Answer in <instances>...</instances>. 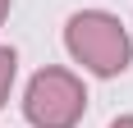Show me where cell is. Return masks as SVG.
I'll return each mask as SVG.
<instances>
[{
    "label": "cell",
    "mask_w": 133,
    "mask_h": 128,
    "mask_svg": "<svg viewBox=\"0 0 133 128\" xmlns=\"http://www.w3.org/2000/svg\"><path fill=\"white\" fill-rule=\"evenodd\" d=\"M14 69H18L14 46H0V105H5V96H9V87H14Z\"/></svg>",
    "instance_id": "3"
},
{
    "label": "cell",
    "mask_w": 133,
    "mask_h": 128,
    "mask_svg": "<svg viewBox=\"0 0 133 128\" xmlns=\"http://www.w3.org/2000/svg\"><path fill=\"white\" fill-rule=\"evenodd\" d=\"M5 14H9V0H0V23H5Z\"/></svg>",
    "instance_id": "5"
},
{
    "label": "cell",
    "mask_w": 133,
    "mask_h": 128,
    "mask_svg": "<svg viewBox=\"0 0 133 128\" xmlns=\"http://www.w3.org/2000/svg\"><path fill=\"white\" fill-rule=\"evenodd\" d=\"M64 46H69V55H74L83 69H92V73H101V78L124 73L129 60H133V41H129V32H124V23L115 14H106V9L74 14L64 23Z\"/></svg>",
    "instance_id": "1"
},
{
    "label": "cell",
    "mask_w": 133,
    "mask_h": 128,
    "mask_svg": "<svg viewBox=\"0 0 133 128\" xmlns=\"http://www.w3.org/2000/svg\"><path fill=\"white\" fill-rule=\"evenodd\" d=\"M87 110V91L69 69H41L28 82L23 115L32 128H74Z\"/></svg>",
    "instance_id": "2"
},
{
    "label": "cell",
    "mask_w": 133,
    "mask_h": 128,
    "mask_svg": "<svg viewBox=\"0 0 133 128\" xmlns=\"http://www.w3.org/2000/svg\"><path fill=\"white\" fill-rule=\"evenodd\" d=\"M110 128H133V115H119V119H115Z\"/></svg>",
    "instance_id": "4"
}]
</instances>
